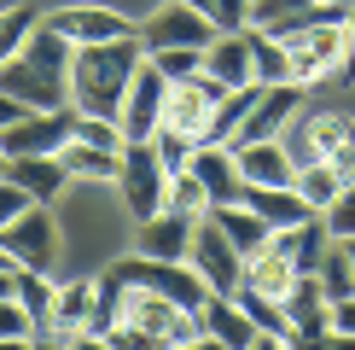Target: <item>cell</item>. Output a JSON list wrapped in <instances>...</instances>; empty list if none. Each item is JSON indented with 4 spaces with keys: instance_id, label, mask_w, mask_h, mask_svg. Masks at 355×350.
Wrapping results in <instances>:
<instances>
[{
    "instance_id": "obj_35",
    "label": "cell",
    "mask_w": 355,
    "mask_h": 350,
    "mask_svg": "<svg viewBox=\"0 0 355 350\" xmlns=\"http://www.w3.org/2000/svg\"><path fill=\"white\" fill-rule=\"evenodd\" d=\"M29 29H35V12H29V6H6V12H0V65H6L12 53H24Z\"/></svg>"
},
{
    "instance_id": "obj_28",
    "label": "cell",
    "mask_w": 355,
    "mask_h": 350,
    "mask_svg": "<svg viewBox=\"0 0 355 350\" xmlns=\"http://www.w3.org/2000/svg\"><path fill=\"white\" fill-rule=\"evenodd\" d=\"M250 76H257V88L291 82V53H286V41L268 35V29H257V24H250Z\"/></svg>"
},
{
    "instance_id": "obj_19",
    "label": "cell",
    "mask_w": 355,
    "mask_h": 350,
    "mask_svg": "<svg viewBox=\"0 0 355 350\" xmlns=\"http://www.w3.org/2000/svg\"><path fill=\"white\" fill-rule=\"evenodd\" d=\"M94 303H99V286H94V281H70V286H58L47 344H82L87 321H94Z\"/></svg>"
},
{
    "instance_id": "obj_31",
    "label": "cell",
    "mask_w": 355,
    "mask_h": 350,
    "mask_svg": "<svg viewBox=\"0 0 355 350\" xmlns=\"http://www.w3.org/2000/svg\"><path fill=\"white\" fill-rule=\"evenodd\" d=\"M320 292H327V303H338V298H349L355 292V269H349V257H344V245H327V251H320Z\"/></svg>"
},
{
    "instance_id": "obj_44",
    "label": "cell",
    "mask_w": 355,
    "mask_h": 350,
    "mask_svg": "<svg viewBox=\"0 0 355 350\" xmlns=\"http://www.w3.org/2000/svg\"><path fill=\"white\" fill-rule=\"evenodd\" d=\"M338 245H344V257H349V269H355V233H349V240H338Z\"/></svg>"
},
{
    "instance_id": "obj_27",
    "label": "cell",
    "mask_w": 355,
    "mask_h": 350,
    "mask_svg": "<svg viewBox=\"0 0 355 350\" xmlns=\"http://www.w3.org/2000/svg\"><path fill=\"white\" fill-rule=\"evenodd\" d=\"M24 58H29V65H41L47 76H64L70 58H76V41H64L47 18H35V29L24 35Z\"/></svg>"
},
{
    "instance_id": "obj_40",
    "label": "cell",
    "mask_w": 355,
    "mask_h": 350,
    "mask_svg": "<svg viewBox=\"0 0 355 350\" xmlns=\"http://www.w3.org/2000/svg\"><path fill=\"white\" fill-rule=\"evenodd\" d=\"M332 339L355 344V292H349V298H338V303H332Z\"/></svg>"
},
{
    "instance_id": "obj_3",
    "label": "cell",
    "mask_w": 355,
    "mask_h": 350,
    "mask_svg": "<svg viewBox=\"0 0 355 350\" xmlns=\"http://www.w3.org/2000/svg\"><path fill=\"white\" fill-rule=\"evenodd\" d=\"M116 187H123V204L135 222L164 210V187H169V169L157 158L152 140H123V169H116Z\"/></svg>"
},
{
    "instance_id": "obj_26",
    "label": "cell",
    "mask_w": 355,
    "mask_h": 350,
    "mask_svg": "<svg viewBox=\"0 0 355 350\" xmlns=\"http://www.w3.org/2000/svg\"><path fill=\"white\" fill-rule=\"evenodd\" d=\"M58 164H64L70 175H82V181H116L123 152H111V146H87V140H64V146H58Z\"/></svg>"
},
{
    "instance_id": "obj_33",
    "label": "cell",
    "mask_w": 355,
    "mask_h": 350,
    "mask_svg": "<svg viewBox=\"0 0 355 350\" xmlns=\"http://www.w3.org/2000/svg\"><path fill=\"white\" fill-rule=\"evenodd\" d=\"M157 70H164L169 82H181V76H198L204 70V47H157V53H146Z\"/></svg>"
},
{
    "instance_id": "obj_45",
    "label": "cell",
    "mask_w": 355,
    "mask_h": 350,
    "mask_svg": "<svg viewBox=\"0 0 355 350\" xmlns=\"http://www.w3.org/2000/svg\"><path fill=\"white\" fill-rule=\"evenodd\" d=\"M6 164H12V158H6V146H0V175H6Z\"/></svg>"
},
{
    "instance_id": "obj_32",
    "label": "cell",
    "mask_w": 355,
    "mask_h": 350,
    "mask_svg": "<svg viewBox=\"0 0 355 350\" xmlns=\"http://www.w3.org/2000/svg\"><path fill=\"white\" fill-rule=\"evenodd\" d=\"M152 146H157V158H164V169L175 175V169H187L192 164V152H198V135H181V128H157V135H152Z\"/></svg>"
},
{
    "instance_id": "obj_1",
    "label": "cell",
    "mask_w": 355,
    "mask_h": 350,
    "mask_svg": "<svg viewBox=\"0 0 355 350\" xmlns=\"http://www.w3.org/2000/svg\"><path fill=\"white\" fill-rule=\"evenodd\" d=\"M140 58H146L140 35H116V41H87V47H76V58H70V70H64L70 106L87 111V117H111L116 123Z\"/></svg>"
},
{
    "instance_id": "obj_11",
    "label": "cell",
    "mask_w": 355,
    "mask_h": 350,
    "mask_svg": "<svg viewBox=\"0 0 355 350\" xmlns=\"http://www.w3.org/2000/svg\"><path fill=\"white\" fill-rule=\"evenodd\" d=\"M279 303H286V321L297 333V344H327L332 339V303L320 292V274H297Z\"/></svg>"
},
{
    "instance_id": "obj_34",
    "label": "cell",
    "mask_w": 355,
    "mask_h": 350,
    "mask_svg": "<svg viewBox=\"0 0 355 350\" xmlns=\"http://www.w3.org/2000/svg\"><path fill=\"white\" fill-rule=\"evenodd\" d=\"M320 222H327L332 240H349V233H355V175H349L344 187H338V199L327 204V210H320Z\"/></svg>"
},
{
    "instance_id": "obj_2",
    "label": "cell",
    "mask_w": 355,
    "mask_h": 350,
    "mask_svg": "<svg viewBox=\"0 0 355 350\" xmlns=\"http://www.w3.org/2000/svg\"><path fill=\"white\" fill-rule=\"evenodd\" d=\"M111 281H123V286H140V292H157V298H169V303H181V310L198 315V303L210 298V286L198 281V269L192 262H157V257H123V262H111Z\"/></svg>"
},
{
    "instance_id": "obj_18",
    "label": "cell",
    "mask_w": 355,
    "mask_h": 350,
    "mask_svg": "<svg viewBox=\"0 0 355 350\" xmlns=\"http://www.w3.org/2000/svg\"><path fill=\"white\" fill-rule=\"evenodd\" d=\"M204 76H216L221 88H245L250 76V29H216V41L204 47Z\"/></svg>"
},
{
    "instance_id": "obj_22",
    "label": "cell",
    "mask_w": 355,
    "mask_h": 350,
    "mask_svg": "<svg viewBox=\"0 0 355 350\" xmlns=\"http://www.w3.org/2000/svg\"><path fill=\"white\" fill-rule=\"evenodd\" d=\"M12 298L29 310V321H35V344H47L53 333V303H58V286L47 281V269H18L12 274Z\"/></svg>"
},
{
    "instance_id": "obj_9",
    "label": "cell",
    "mask_w": 355,
    "mask_h": 350,
    "mask_svg": "<svg viewBox=\"0 0 355 350\" xmlns=\"http://www.w3.org/2000/svg\"><path fill=\"white\" fill-rule=\"evenodd\" d=\"M70 123H76V106H58V111H29L0 135L6 158H41V152H58L70 140Z\"/></svg>"
},
{
    "instance_id": "obj_38",
    "label": "cell",
    "mask_w": 355,
    "mask_h": 350,
    "mask_svg": "<svg viewBox=\"0 0 355 350\" xmlns=\"http://www.w3.org/2000/svg\"><path fill=\"white\" fill-rule=\"evenodd\" d=\"M250 12H257V0H210L216 29H250Z\"/></svg>"
},
{
    "instance_id": "obj_20",
    "label": "cell",
    "mask_w": 355,
    "mask_h": 350,
    "mask_svg": "<svg viewBox=\"0 0 355 350\" xmlns=\"http://www.w3.org/2000/svg\"><path fill=\"white\" fill-rule=\"evenodd\" d=\"M245 204L262 216V222H268V233L297 228V222H309V216H315V204L297 193V181H291V187H245Z\"/></svg>"
},
{
    "instance_id": "obj_8",
    "label": "cell",
    "mask_w": 355,
    "mask_h": 350,
    "mask_svg": "<svg viewBox=\"0 0 355 350\" xmlns=\"http://www.w3.org/2000/svg\"><path fill=\"white\" fill-rule=\"evenodd\" d=\"M309 106L303 99V82H274V88H257V106L245 111V123L233 128V146H245V140H274L279 128L291 123Z\"/></svg>"
},
{
    "instance_id": "obj_29",
    "label": "cell",
    "mask_w": 355,
    "mask_h": 350,
    "mask_svg": "<svg viewBox=\"0 0 355 350\" xmlns=\"http://www.w3.org/2000/svg\"><path fill=\"white\" fill-rule=\"evenodd\" d=\"M164 210H181V216H210V193H204V181L192 169H175L169 175V187H164Z\"/></svg>"
},
{
    "instance_id": "obj_23",
    "label": "cell",
    "mask_w": 355,
    "mask_h": 350,
    "mask_svg": "<svg viewBox=\"0 0 355 350\" xmlns=\"http://www.w3.org/2000/svg\"><path fill=\"white\" fill-rule=\"evenodd\" d=\"M233 298H239V310L250 315V327L262 333V344H297V333H291L286 303H279V298H268V292H257V286H239Z\"/></svg>"
},
{
    "instance_id": "obj_14",
    "label": "cell",
    "mask_w": 355,
    "mask_h": 350,
    "mask_svg": "<svg viewBox=\"0 0 355 350\" xmlns=\"http://www.w3.org/2000/svg\"><path fill=\"white\" fill-rule=\"evenodd\" d=\"M192 251V216L181 210H157L135 222V257H157V262H187Z\"/></svg>"
},
{
    "instance_id": "obj_13",
    "label": "cell",
    "mask_w": 355,
    "mask_h": 350,
    "mask_svg": "<svg viewBox=\"0 0 355 350\" xmlns=\"http://www.w3.org/2000/svg\"><path fill=\"white\" fill-rule=\"evenodd\" d=\"M187 169L204 181V193H210V210H216V204L245 199V175H239V152H233V146L198 140V152H192V164H187Z\"/></svg>"
},
{
    "instance_id": "obj_17",
    "label": "cell",
    "mask_w": 355,
    "mask_h": 350,
    "mask_svg": "<svg viewBox=\"0 0 355 350\" xmlns=\"http://www.w3.org/2000/svg\"><path fill=\"white\" fill-rule=\"evenodd\" d=\"M239 152V175H245V187H291L297 181V164H291V152H286V140H245V146H233Z\"/></svg>"
},
{
    "instance_id": "obj_21",
    "label": "cell",
    "mask_w": 355,
    "mask_h": 350,
    "mask_svg": "<svg viewBox=\"0 0 355 350\" xmlns=\"http://www.w3.org/2000/svg\"><path fill=\"white\" fill-rule=\"evenodd\" d=\"M6 175L24 187L29 199H41V204H53L58 193H64V181H70V169L58 164V152H41V158H12Z\"/></svg>"
},
{
    "instance_id": "obj_25",
    "label": "cell",
    "mask_w": 355,
    "mask_h": 350,
    "mask_svg": "<svg viewBox=\"0 0 355 350\" xmlns=\"http://www.w3.org/2000/svg\"><path fill=\"white\" fill-rule=\"evenodd\" d=\"M210 216H216V228L233 240V251H239V257H250V251H262V245H268V222H262V216L250 210L245 199H233V204H216Z\"/></svg>"
},
{
    "instance_id": "obj_30",
    "label": "cell",
    "mask_w": 355,
    "mask_h": 350,
    "mask_svg": "<svg viewBox=\"0 0 355 350\" xmlns=\"http://www.w3.org/2000/svg\"><path fill=\"white\" fill-rule=\"evenodd\" d=\"M344 181H349V175H338L327 158H315V164H303V169H297V193L315 204V210H327V204L338 199V187H344Z\"/></svg>"
},
{
    "instance_id": "obj_12",
    "label": "cell",
    "mask_w": 355,
    "mask_h": 350,
    "mask_svg": "<svg viewBox=\"0 0 355 350\" xmlns=\"http://www.w3.org/2000/svg\"><path fill=\"white\" fill-rule=\"evenodd\" d=\"M0 88H6L12 99H24L29 111H58V106H70V82H64V76H47V70L29 65L24 53H12L6 65H0Z\"/></svg>"
},
{
    "instance_id": "obj_46",
    "label": "cell",
    "mask_w": 355,
    "mask_h": 350,
    "mask_svg": "<svg viewBox=\"0 0 355 350\" xmlns=\"http://www.w3.org/2000/svg\"><path fill=\"white\" fill-rule=\"evenodd\" d=\"M187 6H204V12H210V0H187Z\"/></svg>"
},
{
    "instance_id": "obj_5",
    "label": "cell",
    "mask_w": 355,
    "mask_h": 350,
    "mask_svg": "<svg viewBox=\"0 0 355 350\" xmlns=\"http://www.w3.org/2000/svg\"><path fill=\"white\" fill-rule=\"evenodd\" d=\"M187 262L198 269V281L210 286V292H239V281H245V257L233 251V240L216 228V216H198V222H192Z\"/></svg>"
},
{
    "instance_id": "obj_24",
    "label": "cell",
    "mask_w": 355,
    "mask_h": 350,
    "mask_svg": "<svg viewBox=\"0 0 355 350\" xmlns=\"http://www.w3.org/2000/svg\"><path fill=\"white\" fill-rule=\"evenodd\" d=\"M291 281H297V269H291V257L279 251L274 233H268V245L245 257V281H239V286H257V292H268V298H286Z\"/></svg>"
},
{
    "instance_id": "obj_6",
    "label": "cell",
    "mask_w": 355,
    "mask_h": 350,
    "mask_svg": "<svg viewBox=\"0 0 355 350\" xmlns=\"http://www.w3.org/2000/svg\"><path fill=\"white\" fill-rule=\"evenodd\" d=\"M140 47L146 53H157V47H210L216 41V24H210V12L204 6H187V0H169L164 12H152L140 29Z\"/></svg>"
},
{
    "instance_id": "obj_16",
    "label": "cell",
    "mask_w": 355,
    "mask_h": 350,
    "mask_svg": "<svg viewBox=\"0 0 355 350\" xmlns=\"http://www.w3.org/2000/svg\"><path fill=\"white\" fill-rule=\"evenodd\" d=\"M47 24H53L64 41H76V47H87V41L135 35V24H128L123 12H111V6H58V12H47Z\"/></svg>"
},
{
    "instance_id": "obj_10",
    "label": "cell",
    "mask_w": 355,
    "mask_h": 350,
    "mask_svg": "<svg viewBox=\"0 0 355 350\" xmlns=\"http://www.w3.org/2000/svg\"><path fill=\"white\" fill-rule=\"evenodd\" d=\"M227 94L216 76H181V82H169V94H164V123L169 128H181V135H204V123H210V111H216V99Z\"/></svg>"
},
{
    "instance_id": "obj_47",
    "label": "cell",
    "mask_w": 355,
    "mask_h": 350,
    "mask_svg": "<svg viewBox=\"0 0 355 350\" xmlns=\"http://www.w3.org/2000/svg\"><path fill=\"white\" fill-rule=\"evenodd\" d=\"M332 6H355V0H332Z\"/></svg>"
},
{
    "instance_id": "obj_43",
    "label": "cell",
    "mask_w": 355,
    "mask_h": 350,
    "mask_svg": "<svg viewBox=\"0 0 355 350\" xmlns=\"http://www.w3.org/2000/svg\"><path fill=\"white\" fill-rule=\"evenodd\" d=\"M12 274L18 269H0V298H12Z\"/></svg>"
},
{
    "instance_id": "obj_4",
    "label": "cell",
    "mask_w": 355,
    "mask_h": 350,
    "mask_svg": "<svg viewBox=\"0 0 355 350\" xmlns=\"http://www.w3.org/2000/svg\"><path fill=\"white\" fill-rule=\"evenodd\" d=\"M0 251L18 262V269H47L53 274V262H58V222L47 216V204H41V199L0 228Z\"/></svg>"
},
{
    "instance_id": "obj_15",
    "label": "cell",
    "mask_w": 355,
    "mask_h": 350,
    "mask_svg": "<svg viewBox=\"0 0 355 350\" xmlns=\"http://www.w3.org/2000/svg\"><path fill=\"white\" fill-rule=\"evenodd\" d=\"M198 327H204V344H233V350L262 344V333L250 327V315L239 310L233 292H210V298L198 303Z\"/></svg>"
},
{
    "instance_id": "obj_37",
    "label": "cell",
    "mask_w": 355,
    "mask_h": 350,
    "mask_svg": "<svg viewBox=\"0 0 355 350\" xmlns=\"http://www.w3.org/2000/svg\"><path fill=\"white\" fill-rule=\"evenodd\" d=\"M0 344H35V321L18 298H0Z\"/></svg>"
},
{
    "instance_id": "obj_42",
    "label": "cell",
    "mask_w": 355,
    "mask_h": 350,
    "mask_svg": "<svg viewBox=\"0 0 355 350\" xmlns=\"http://www.w3.org/2000/svg\"><path fill=\"white\" fill-rule=\"evenodd\" d=\"M344 29H349V53H344V88L355 82V6L344 12Z\"/></svg>"
},
{
    "instance_id": "obj_36",
    "label": "cell",
    "mask_w": 355,
    "mask_h": 350,
    "mask_svg": "<svg viewBox=\"0 0 355 350\" xmlns=\"http://www.w3.org/2000/svg\"><path fill=\"white\" fill-rule=\"evenodd\" d=\"M70 140H87V146H111V152H123V128H116L111 117H87V111H76Z\"/></svg>"
},
{
    "instance_id": "obj_39",
    "label": "cell",
    "mask_w": 355,
    "mask_h": 350,
    "mask_svg": "<svg viewBox=\"0 0 355 350\" xmlns=\"http://www.w3.org/2000/svg\"><path fill=\"white\" fill-rule=\"evenodd\" d=\"M29 204H35V199H29L24 187L12 181V175H0V228H6V222H12L18 210H29Z\"/></svg>"
},
{
    "instance_id": "obj_41",
    "label": "cell",
    "mask_w": 355,
    "mask_h": 350,
    "mask_svg": "<svg viewBox=\"0 0 355 350\" xmlns=\"http://www.w3.org/2000/svg\"><path fill=\"white\" fill-rule=\"evenodd\" d=\"M18 117H29V106H24V99H12L6 88H0V135H6V128L18 123Z\"/></svg>"
},
{
    "instance_id": "obj_7",
    "label": "cell",
    "mask_w": 355,
    "mask_h": 350,
    "mask_svg": "<svg viewBox=\"0 0 355 350\" xmlns=\"http://www.w3.org/2000/svg\"><path fill=\"white\" fill-rule=\"evenodd\" d=\"M164 94H169V76L152 58H140L135 82H128V99H123V117H116L123 140H152L157 128H164Z\"/></svg>"
}]
</instances>
